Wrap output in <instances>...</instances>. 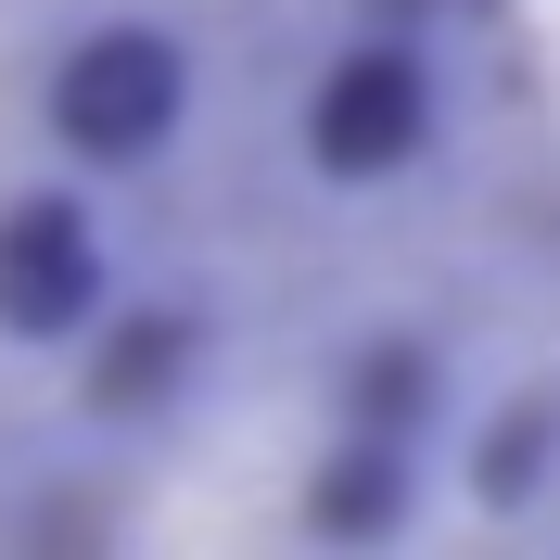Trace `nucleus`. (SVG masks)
<instances>
[{
    "label": "nucleus",
    "instance_id": "obj_1",
    "mask_svg": "<svg viewBox=\"0 0 560 560\" xmlns=\"http://www.w3.org/2000/svg\"><path fill=\"white\" fill-rule=\"evenodd\" d=\"M205 103V51L166 26V13H90V26L38 65V140L65 153L77 178H140L191 140Z\"/></svg>",
    "mask_w": 560,
    "mask_h": 560
},
{
    "label": "nucleus",
    "instance_id": "obj_2",
    "mask_svg": "<svg viewBox=\"0 0 560 560\" xmlns=\"http://www.w3.org/2000/svg\"><path fill=\"white\" fill-rule=\"evenodd\" d=\"M433 128H446V103H433V51H420L408 26L345 38V51L306 77V115H293V140H306V166L331 178V191L408 178L420 153H433Z\"/></svg>",
    "mask_w": 560,
    "mask_h": 560
},
{
    "label": "nucleus",
    "instance_id": "obj_3",
    "mask_svg": "<svg viewBox=\"0 0 560 560\" xmlns=\"http://www.w3.org/2000/svg\"><path fill=\"white\" fill-rule=\"evenodd\" d=\"M115 306V230L77 178L0 191V345L13 357H77Z\"/></svg>",
    "mask_w": 560,
    "mask_h": 560
},
{
    "label": "nucleus",
    "instance_id": "obj_4",
    "mask_svg": "<svg viewBox=\"0 0 560 560\" xmlns=\"http://www.w3.org/2000/svg\"><path fill=\"white\" fill-rule=\"evenodd\" d=\"M191 370H205V318L191 306H128V293H115L103 331L77 345V408L103 420V433H140V420H166L178 395H191Z\"/></svg>",
    "mask_w": 560,
    "mask_h": 560
},
{
    "label": "nucleus",
    "instance_id": "obj_5",
    "mask_svg": "<svg viewBox=\"0 0 560 560\" xmlns=\"http://www.w3.org/2000/svg\"><path fill=\"white\" fill-rule=\"evenodd\" d=\"M408 510H420L408 433H370V420H357L345 446L306 471V535H331V548H383V535H408Z\"/></svg>",
    "mask_w": 560,
    "mask_h": 560
},
{
    "label": "nucleus",
    "instance_id": "obj_6",
    "mask_svg": "<svg viewBox=\"0 0 560 560\" xmlns=\"http://www.w3.org/2000/svg\"><path fill=\"white\" fill-rule=\"evenodd\" d=\"M548 471H560V408L548 395L497 408L485 420V458H471V497H485V510H523V497H548Z\"/></svg>",
    "mask_w": 560,
    "mask_h": 560
},
{
    "label": "nucleus",
    "instance_id": "obj_7",
    "mask_svg": "<svg viewBox=\"0 0 560 560\" xmlns=\"http://www.w3.org/2000/svg\"><path fill=\"white\" fill-rule=\"evenodd\" d=\"M345 420H370V433H420V420H433V357H420V345H357Z\"/></svg>",
    "mask_w": 560,
    "mask_h": 560
}]
</instances>
